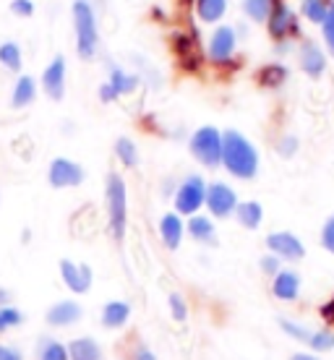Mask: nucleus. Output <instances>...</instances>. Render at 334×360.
Masks as SVG:
<instances>
[{"mask_svg": "<svg viewBox=\"0 0 334 360\" xmlns=\"http://www.w3.org/2000/svg\"><path fill=\"white\" fill-rule=\"evenodd\" d=\"M290 360H319V358H314V355H308V352H298V355H293Z\"/></svg>", "mask_w": 334, "mask_h": 360, "instance_id": "37998d69", "label": "nucleus"}, {"mask_svg": "<svg viewBox=\"0 0 334 360\" xmlns=\"http://www.w3.org/2000/svg\"><path fill=\"white\" fill-rule=\"evenodd\" d=\"M266 24H269V34L274 37V39H285L288 34L298 32V18L290 11L288 3H282V0H274Z\"/></svg>", "mask_w": 334, "mask_h": 360, "instance_id": "6e6552de", "label": "nucleus"}, {"mask_svg": "<svg viewBox=\"0 0 334 360\" xmlns=\"http://www.w3.org/2000/svg\"><path fill=\"white\" fill-rule=\"evenodd\" d=\"M18 324H24V314L11 306H0V332H8Z\"/></svg>", "mask_w": 334, "mask_h": 360, "instance_id": "7c9ffc66", "label": "nucleus"}, {"mask_svg": "<svg viewBox=\"0 0 334 360\" xmlns=\"http://www.w3.org/2000/svg\"><path fill=\"white\" fill-rule=\"evenodd\" d=\"M271 6H274V0H243V11L251 21H266Z\"/></svg>", "mask_w": 334, "mask_h": 360, "instance_id": "393cba45", "label": "nucleus"}, {"mask_svg": "<svg viewBox=\"0 0 334 360\" xmlns=\"http://www.w3.org/2000/svg\"><path fill=\"white\" fill-rule=\"evenodd\" d=\"M321 316H324L326 321H332V324H334V297L326 303V306H321Z\"/></svg>", "mask_w": 334, "mask_h": 360, "instance_id": "a19ab883", "label": "nucleus"}, {"mask_svg": "<svg viewBox=\"0 0 334 360\" xmlns=\"http://www.w3.org/2000/svg\"><path fill=\"white\" fill-rule=\"evenodd\" d=\"M222 165L235 178L251 180L259 172V152L243 134L225 131L222 134Z\"/></svg>", "mask_w": 334, "mask_h": 360, "instance_id": "f257e3e1", "label": "nucleus"}, {"mask_svg": "<svg viewBox=\"0 0 334 360\" xmlns=\"http://www.w3.org/2000/svg\"><path fill=\"white\" fill-rule=\"evenodd\" d=\"M0 360H24V358H21V352H18L16 347L0 345Z\"/></svg>", "mask_w": 334, "mask_h": 360, "instance_id": "58836bf2", "label": "nucleus"}, {"mask_svg": "<svg viewBox=\"0 0 334 360\" xmlns=\"http://www.w3.org/2000/svg\"><path fill=\"white\" fill-rule=\"evenodd\" d=\"M238 37H235L233 27H219L214 29V34L209 39V60L212 63H227L235 53Z\"/></svg>", "mask_w": 334, "mask_h": 360, "instance_id": "9d476101", "label": "nucleus"}, {"mask_svg": "<svg viewBox=\"0 0 334 360\" xmlns=\"http://www.w3.org/2000/svg\"><path fill=\"white\" fill-rule=\"evenodd\" d=\"M39 360H71L68 358V347L58 340H45L39 345Z\"/></svg>", "mask_w": 334, "mask_h": 360, "instance_id": "bb28decb", "label": "nucleus"}, {"mask_svg": "<svg viewBox=\"0 0 334 360\" xmlns=\"http://www.w3.org/2000/svg\"><path fill=\"white\" fill-rule=\"evenodd\" d=\"M277 149H280L282 157H293V154H295V149H298V139H295V136H288V139H282Z\"/></svg>", "mask_w": 334, "mask_h": 360, "instance_id": "4c0bfd02", "label": "nucleus"}, {"mask_svg": "<svg viewBox=\"0 0 334 360\" xmlns=\"http://www.w3.org/2000/svg\"><path fill=\"white\" fill-rule=\"evenodd\" d=\"M100 99L102 102H113V99H117V91L110 86V82H105L100 86Z\"/></svg>", "mask_w": 334, "mask_h": 360, "instance_id": "ea45409f", "label": "nucleus"}, {"mask_svg": "<svg viewBox=\"0 0 334 360\" xmlns=\"http://www.w3.org/2000/svg\"><path fill=\"white\" fill-rule=\"evenodd\" d=\"M225 11H227V0H196V13L207 24L219 21V18L225 16Z\"/></svg>", "mask_w": 334, "mask_h": 360, "instance_id": "4be33fe9", "label": "nucleus"}, {"mask_svg": "<svg viewBox=\"0 0 334 360\" xmlns=\"http://www.w3.org/2000/svg\"><path fill=\"white\" fill-rule=\"evenodd\" d=\"M235 217H238V222L243 227L256 230L264 219V209L259 201H243V204H238V209H235Z\"/></svg>", "mask_w": 334, "mask_h": 360, "instance_id": "412c9836", "label": "nucleus"}, {"mask_svg": "<svg viewBox=\"0 0 334 360\" xmlns=\"http://www.w3.org/2000/svg\"><path fill=\"white\" fill-rule=\"evenodd\" d=\"M6 300H8V292H3V290H0V303H6Z\"/></svg>", "mask_w": 334, "mask_h": 360, "instance_id": "c03bdc74", "label": "nucleus"}, {"mask_svg": "<svg viewBox=\"0 0 334 360\" xmlns=\"http://www.w3.org/2000/svg\"><path fill=\"white\" fill-rule=\"evenodd\" d=\"M105 201H108V219L110 230L115 235V240H123L128 219V201H126V183L117 172L108 175V188H105Z\"/></svg>", "mask_w": 334, "mask_h": 360, "instance_id": "7ed1b4c3", "label": "nucleus"}, {"mask_svg": "<svg viewBox=\"0 0 334 360\" xmlns=\"http://www.w3.org/2000/svg\"><path fill=\"white\" fill-rule=\"evenodd\" d=\"M280 326L290 334V337H293V340H298V342H306V345H308V340H311V334H314L311 329H306V326L293 324V321H285V319L280 321Z\"/></svg>", "mask_w": 334, "mask_h": 360, "instance_id": "473e14b6", "label": "nucleus"}, {"mask_svg": "<svg viewBox=\"0 0 334 360\" xmlns=\"http://www.w3.org/2000/svg\"><path fill=\"white\" fill-rule=\"evenodd\" d=\"M110 86L117 91V97L120 94H131L139 86V76L120 71V68H113V73H110Z\"/></svg>", "mask_w": 334, "mask_h": 360, "instance_id": "5701e85b", "label": "nucleus"}, {"mask_svg": "<svg viewBox=\"0 0 334 360\" xmlns=\"http://www.w3.org/2000/svg\"><path fill=\"white\" fill-rule=\"evenodd\" d=\"M308 347L316 352L334 350V332H329V329H319V332H314L311 334V340H308Z\"/></svg>", "mask_w": 334, "mask_h": 360, "instance_id": "c756f323", "label": "nucleus"}, {"mask_svg": "<svg viewBox=\"0 0 334 360\" xmlns=\"http://www.w3.org/2000/svg\"><path fill=\"white\" fill-rule=\"evenodd\" d=\"M37 97V84L32 76H21L16 82V86H13V94H11V105L13 108H27V105H32Z\"/></svg>", "mask_w": 334, "mask_h": 360, "instance_id": "aec40b11", "label": "nucleus"}, {"mask_svg": "<svg viewBox=\"0 0 334 360\" xmlns=\"http://www.w3.org/2000/svg\"><path fill=\"white\" fill-rule=\"evenodd\" d=\"M324 39H326V47H329V53L334 55V3L329 6V11H326V18H324Z\"/></svg>", "mask_w": 334, "mask_h": 360, "instance_id": "72a5a7b5", "label": "nucleus"}, {"mask_svg": "<svg viewBox=\"0 0 334 360\" xmlns=\"http://www.w3.org/2000/svg\"><path fill=\"white\" fill-rule=\"evenodd\" d=\"M0 63L6 65L8 71H18V68H21V50H18L16 42L0 45Z\"/></svg>", "mask_w": 334, "mask_h": 360, "instance_id": "c85d7f7f", "label": "nucleus"}, {"mask_svg": "<svg viewBox=\"0 0 334 360\" xmlns=\"http://www.w3.org/2000/svg\"><path fill=\"white\" fill-rule=\"evenodd\" d=\"M47 178H50V186H53V188H76V186H82V180H84V167L79 162H73V160L58 157V160H53V165H50Z\"/></svg>", "mask_w": 334, "mask_h": 360, "instance_id": "423d86ee", "label": "nucleus"}, {"mask_svg": "<svg viewBox=\"0 0 334 360\" xmlns=\"http://www.w3.org/2000/svg\"><path fill=\"white\" fill-rule=\"evenodd\" d=\"M42 89L50 99H63L65 94V58L63 55H55L53 63L47 65L42 73Z\"/></svg>", "mask_w": 334, "mask_h": 360, "instance_id": "9b49d317", "label": "nucleus"}, {"mask_svg": "<svg viewBox=\"0 0 334 360\" xmlns=\"http://www.w3.org/2000/svg\"><path fill=\"white\" fill-rule=\"evenodd\" d=\"M321 245L329 253H334V217H329L324 222V227H321Z\"/></svg>", "mask_w": 334, "mask_h": 360, "instance_id": "f704fd0d", "label": "nucleus"}, {"mask_svg": "<svg viewBox=\"0 0 334 360\" xmlns=\"http://www.w3.org/2000/svg\"><path fill=\"white\" fill-rule=\"evenodd\" d=\"M191 154L204 167H219L222 165V134L214 126H204L191 136Z\"/></svg>", "mask_w": 334, "mask_h": 360, "instance_id": "20e7f679", "label": "nucleus"}, {"mask_svg": "<svg viewBox=\"0 0 334 360\" xmlns=\"http://www.w3.org/2000/svg\"><path fill=\"white\" fill-rule=\"evenodd\" d=\"M11 11H13L16 16H32V13H34V3H32V0H13V3H11Z\"/></svg>", "mask_w": 334, "mask_h": 360, "instance_id": "e433bc0d", "label": "nucleus"}, {"mask_svg": "<svg viewBox=\"0 0 334 360\" xmlns=\"http://www.w3.org/2000/svg\"><path fill=\"white\" fill-rule=\"evenodd\" d=\"M183 233H186V225H183L181 214H165L160 219V238H162V243L175 251V248H181V240H183Z\"/></svg>", "mask_w": 334, "mask_h": 360, "instance_id": "dca6fc26", "label": "nucleus"}, {"mask_svg": "<svg viewBox=\"0 0 334 360\" xmlns=\"http://www.w3.org/2000/svg\"><path fill=\"white\" fill-rule=\"evenodd\" d=\"M73 29H76V53H79V58H84V60L94 58L97 45H100V32H97V18H94L89 0H76L73 3Z\"/></svg>", "mask_w": 334, "mask_h": 360, "instance_id": "f03ea898", "label": "nucleus"}, {"mask_svg": "<svg viewBox=\"0 0 334 360\" xmlns=\"http://www.w3.org/2000/svg\"><path fill=\"white\" fill-rule=\"evenodd\" d=\"M115 154L126 167H136V165H139V149H136V144L131 139H126V136L115 141Z\"/></svg>", "mask_w": 334, "mask_h": 360, "instance_id": "b1692460", "label": "nucleus"}, {"mask_svg": "<svg viewBox=\"0 0 334 360\" xmlns=\"http://www.w3.org/2000/svg\"><path fill=\"white\" fill-rule=\"evenodd\" d=\"M326 11H329V3L326 0H303V16L314 24H324Z\"/></svg>", "mask_w": 334, "mask_h": 360, "instance_id": "cd10ccee", "label": "nucleus"}, {"mask_svg": "<svg viewBox=\"0 0 334 360\" xmlns=\"http://www.w3.org/2000/svg\"><path fill=\"white\" fill-rule=\"evenodd\" d=\"M45 319L50 326H73L82 319V306L76 300H60L47 311Z\"/></svg>", "mask_w": 334, "mask_h": 360, "instance_id": "2eb2a0df", "label": "nucleus"}, {"mask_svg": "<svg viewBox=\"0 0 334 360\" xmlns=\"http://www.w3.org/2000/svg\"><path fill=\"white\" fill-rule=\"evenodd\" d=\"M167 306H170V314H172V319H175V321H186V319H188V306H186L183 295L172 292V295L167 297Z\"/></svg>", "mask_w": 334, "mask_h": 360, "instance_id": "2f4dec72", "label": "nucleus"}, {"mask_svg": "<svg viewBox=\"0 0 334 360\" xmlns=\"http://www.w3.org/2000/svg\"><path fill=\"white\" fill-rule=\"evenodd\" d=\"M204 201H207V183H204L201 175H188L178 186V191H175V209H178V214L193 217L204 207Z\"/></svg>", "mask_w": 334, "mask_h": 360, "instance_id": "39448f33", "label": "nucleus"}, {"mask_svg": "<svg viewBox=\"0 0 334 360\" xmlns=\"http://www.w3.org/2000/svg\"><path fill=\"white\" fill-rule=\"evenodd\" d=\"M271 292L277 300H295L300 292V274L293 269H282L280 274H274V282H271Z\"/></svg>", "mask_w": 334, "mask_h": 360, "instance_id": "4468645a", "label": "nucleus"}, {"mask_svg": "<svg viewBox=\"0 0 334 360\" xmlns=\"http://www.w3.org/2000/svg\"><path fill=\"white\" fill-rule=\"evenodd\" d=\"M285 79H288V68L280 63L264 65L262 71H259V82H262L264 86H280Z\"/></svg>", "mask_w": 334, "mask_h": 360, "instance_id": "a878e982", "label": "nucleus"}, {"mask_svg": "<svg viewBox=\"0 0 334 360\" xmlns=\"http://www.w3.org/2000/svg\"><path fill=\"white\" fill-rule=\"evenodd\" d=\"M280 262H282V259H277L274 253L264 256V259H262V271H264V274H271V277H274V274H280V271H282Z\"/></svg>", "mask_w": 334, "mask_h": 360, "instance_id": "c9c22d12", "label": "nucleus"}, {"mask_svg": "<svg viewBox=\"0 0 334 360\" xmlns=\"http://www.w3.org/2000/svg\"><path fill=\"white\" fill-rule=\"evenodd\" d=\"M60 277L71 292H86L91 288V269L86 264H73L68 259L60 262Z\"/></svg>", "mask_w": 334, "mask_h": 360, "instance_id": "f8f14e48", "label": "nucleus"}, {"mask_svg": "<svg viewBox=\"0 0 334 360\" xmlns=\"http://www.w3.org/2000/svg\"><path fill=\"white\" fill-rule=\"evenodd\" d=\"M134 360H157V358H154L152 350H146V347H139V350L134 352Z\"/></svg>", "mask_w": 334, "mask_h": 360, "instance_id": "79ce46f5", "label": "nucleus"}, {"mask_svg": "<svg viewBox=\"0 0 334 360\" xmlns=\"http://www.w3.org/2000/svg\"><path fill=\"white\" fill-rule=\"evenodd\" d=\"M300 68H303V73H308L311 79H319V76L326 71L324 53H321V47H319L316 42H311V39H303V45H300Z\"/></svg>", "mask_w": 334, "mask_h": 360, "instance_id": "ddd939ff", "label": "nucleus"}, {"mask_svg": "<svg viewBox=\"0 0 334 360\" xmlns=\"http://www.w3.org/2000/svg\"><path fill=\"white\" fill-rule=\"evenodd\" d=\"M188 235L199 243H217V235H214V225L209 217L193 214L188 219Z\"/></svg>", "mask_w": 334, "mask_h": 360, "instance_id": "6ab92c4d", "label": "nucleus"}, {"mask_svg": "<svg viewBox=\"0 0 334 360\" xmlns=\"http://www.w3.org/2000/svg\"><path fill=\"white\" fill-rule=\"evenodd\" d=\"M65 347H68V358L71 360H105L100 342L91 340V337H79Z\"/></svg>", "mask_w": 334, "mask_h": 360, "instance_id": "f3484780", "label": "nucleus"}, {"mask_svg": "<svg viewBox=\"0 0 334 360\" xmlns=\"http://www.w3.org/2000/svg\"><path fill=\"white\" fill-rule=\"evenodd\" d=\"M209 207V212L219 219H225V217L235 214V209H238V196H235V191L227 186V183H212L207 186V201H204Z\"/></svg>", "mask_w": 334, "mask_h": 360, "instance_id": "0eeeda50", "label": "nucleus"}, {"mask_svg": "<svg viewBox=\"0 0 334 360\" xmlns=\"http://www.w3.org/2000/svg\"><path fill=\"white\" fill-rule=\"evenodd\" d=\"M266 248H269L277 259H285V262H300L306 256V248L293 233H271L266 238Z\"/></svg>", "mask_w": 334, "mask_h": 360, "instance_id": "1a4fd4ad", "label": "nucleus"}, {"mask_svg": "<svg viewBox=\"0 0 334 360\" xmlns=\"http://www.w3.org/2000/svg\"><path fill=\"white\" fill-rule=\"evenodd\" d=\"M128 319H131V306L123 300H110L108 306L102 308V326H108V329L126 326Z\"/></svg>", "mask_w": 334, "mask_h": 360, "instance_id": "a211bd4d", "label": "nucleus"}]
</instances>
